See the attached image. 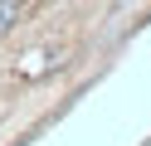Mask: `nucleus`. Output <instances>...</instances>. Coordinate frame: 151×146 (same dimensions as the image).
<instances>
[{"mask_svg": "<svg viewBox=\"0 0 151 146\" xmlns=\"http://www.w3.org/2000/svg\"><path fill=\"white\" fill-rule=\"evenodd\" d=\"M15 15H20V0H0V34L15 29Z\"/></svg>", "mask_w": 151, "mask_h": 146, "instance_id": "f257e3e1", "label": "nucleus"}]
</instances>
